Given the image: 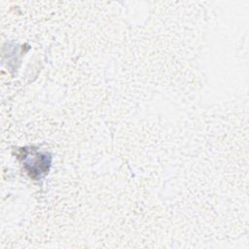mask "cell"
<instances>
[{
    "mask_svg": "<svg viewBox=\"0 0 249 249\" xmlns=\"http://www.w3.org/2000/svg\"><path fill=\"white\" fill-rule=\"evenodd\" d=\"M22 152V163L30 177L40 179L48 173L51 165V157L49 155L26 148H23Z\"/></svg>",
    "mask_w": 249,
    "mask_h": 249,
    "instance_id": "obj_1",
    "label": "cell"
}]
</instances>
